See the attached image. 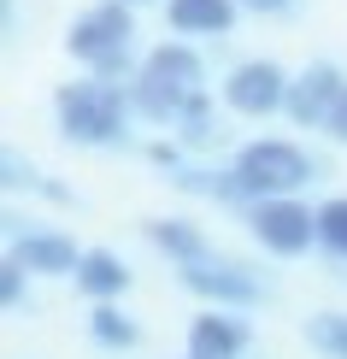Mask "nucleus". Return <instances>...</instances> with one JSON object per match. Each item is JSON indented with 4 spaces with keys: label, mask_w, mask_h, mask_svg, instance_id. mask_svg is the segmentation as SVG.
Returning a JSON list of instances; mask_svg holds the SVG:
<instances>
[{
    "label": "nucleus",
    "mask_w": 347,
    "mask_h": 359,
    "mask_svg": "<svg viewBox=\"0 0 347 359\" xmlns=\"http://www.w3.org/2000/svg\"><path fill=\"white\" fill-rule=\"evenodd\" d=\"M130 289V265L118 259L112 248H83V265H77V294L88 301H118Z\"/></svg>",
    "instance_id": "f8f14e48"
},
{
    "label": "nucleus",
    "mask_w": 347,
    "mask_h": 359,
    "mask_svg": "<svg viewBox=\"0 0 347 359\" xmlns=\"http://www.w3.org/2000/svg\"><path fill=\"white\" fill-rule=\"evenodd\" d=\"M247 348H253V324L241 318V306H206L200 318H189L194 359H241Z\"/></svg>",
    "instance_id": "1a4fd4ad"
},
{
    "label": "nucleus",
    "mask_w": 347,
    "mask_h": 359,
    "mask_svg": "<svg viewBox=\"0 0 347 359\" xmlns=\"http://www.w3.org/2000/svg\"><path fill=\"white\" fill-rule=\"evenodd\" d=\"M88 336H95V348H107V353H130L135 341H142L135 318L118 312L112 301H95V312H88Z\"/></svg>",
    "instance_id": "2eb2a0df"
},
{
    "label": "nucleus",
    "mask_w": 347,
    "mask_h": 359,
    "mask_svg": "<svg viewBox=\"0 0 347 359\" xmlns=\"http://www.w3.org/2000/svg\"><path fill=\"white\" fill-rule=\"evenodd\" d=\"M324 136L347 147V88H341V100H336V112H329V124H324Z\"/></svg>",
    "instance_id": "aec40b11"
},
{
    "label": "nucleus",
    "mask_w": 347,
    "mask_h": 359,
    "mask_svg": "<svg viewBox=\"0 0 347 359\" xmlns=\"http://www.w3.org/2000/svg\"><path fill=\"white\" fill-rule=\"evenodd\" d=\"M12 253L36 277H77V265H83V248L65 230H24L18 218H12Z\"/></svg>",
    "instance_id": "9d476101"
},
{
    "label": "nucleus",
    "mask_w": 347,
    "mask_h": 359,
    "mask_svg": "<svg viewBox=\"0 0 347 359\" xmlns=\"http://www.w3.org/2000/svg\"><path fill=\"white\" fill-rule=\"evenodd\" d=\"M24 277H29V265L18 259V253H6V259H0V306L6 312L24 306Z\"/></svg>",
    "instance_id": "6ab92c4d"
},
{
    "label": "nucleus",
    "mask_w": 347,
    "mask_h": 359,
    "mask_svg": "<svg viewBox=\"0 0 347 359\" xmlns=\"http://www.w3.org/2000/svg\"><path fill=\"white\" fill-rule=\"evenodd\" d=\"M189 359H194V353H189Z\"/></svg>",
    "instance_id": "b1692460"
},
{
    "label": "nucleus",
    "mask_w": 347,
    "mask_h": 359,
    "mask_svg": "<svg viewBox=\"0 0 347 359\" xmlns=\"http://www.w3.org/2000/svg\"><path fill=\"white\" fill-rule=\"evenodd\" d=\"M247 236L277 259H300V253L318 248V206H306L300 194H265V201L241 206Z\"/></svg>",
    "instance_id": "39448f33"
},
{
    "label": "nucleus",
    "mask_w": 347,
    "mask_h": 359,
    "mask_svg": "<svg viewBox=\"0 0 347 359\" xmlns=\"http://www.w3.org/2000/svg\"><path fill=\"white\" fill-rule=\"evenodd\" d=\"M65 53L88 65L95 77H124L130 59H135V18H130V0H95L83 6L65 29Z\"/></svg>",
    "instance_id": "7ed1b4c3"
},
{
    "label": "nucleus",
    "mask_w": 347,
    "mask_h": 359,
    "mask_svg": "<svg viewBox=\"0 0 347 359\" xmlns=\"http://www.w3.org/2000/svg\"><path fill=\"white\" fill-rule=\"evenodd\" d=\"M236 12H241V0H171L165 18H171L177 36H230Z\"/></svg>",
    "instance_id": "9b49d317"
},
{
    "label": "nucleus",
    "mask_w": 347,
    "mask_h": 359,
    "mask_svg": "<svg viewBox=\"0 0 347 359\" xmlns=\"http://www.w3.org/2000/svg\"><path fill=\"white\" fill-rule=\"evenodd\" d=\"M177 277H183V289L189 294H200L206 306H259L265 301V283L247 271V265H236V259H218V253H206V259H189V265H177Z\"/></svg>",
    "instance_id": "423d86ee"
},
{
    "label": "nucleus",
    "mask_w": 347,
    "mask_h": 359,
    "mask_svg": "<svg viewBox=\"0 0 347 359\" xmlns=\"http://www.w3.org/2000/svg\"><path fill=\"white\" fill-rule=\"evenodd\" d=\"M200 88H206V59L194 53L189 41H159V48L135 65L130 100H135V112H142V124L171 130L177 112H183Z\"/></svg>",
    "instance_id": "f03ea898"
},
{
    "label": "nucleus",
    "mask_w": 347,
    "mask_h": 359,
    "mask_svg": "<svg viewBox=\"0 0 347 359\" xmlns=\"http://www.w3.org/2000/svg\"><path fill=\"white\" fill-rule=\"evenodd\" d=\"M341 88H347L341 65H329V59H312V65L289 83V107H283V112L294 118V130H324V124H329V112H336V100H341Z\"/></svg>",
    "instance_id": "6e6552de"
},
{
    "label": "nucleus",
    "mask_w": 347,
    "mask_h": 359,
    "mask_svg": "<svg viewBox=\"0 0 347 359\" xmlns=\"http://www.w3.org/2000/svg\"><path fill=\"white\" fill-rule=\"evenodd\" d=\"M230 171H236V183H241L247 201H265V194H300L318 177V159L289 136H259V142L236 147Z\"/></svg>",
    "instance_id": "20e7f679"
},
{
    "label": "nucleus",
    "mask_w": 347,
    "mask_h": 359,
    "mask_svg": "<svg viewBox=\"0 0 347 359\" xmlns=\"http://www.w3.org/2000/svg\"><path fill=\"white\" fill-rule=\"evenodd\" d=\"M247 12H265V18H283V12H294V0H241Z\"/></svg>",
    "instance_id": "412c9836"
},
{
    "label": "nucleus",
    "mask_w": 347,
    "mask_h": 359,
    "mask_svg": "<svg viewBox=\"0 0 347 359\" xmlns=\"http://www.w3.org/2000/svg\"><path fill=\"white\" fill-rule=\"evenodd\" d=\"M147 242L171 265H189V259H206L212 253V242H206V230L194 218H147Z\"/></svg>",
    "instance_id": "ddd939ff"
},
{
    "label": "nucleus",
    "mask_w": 347,
    "mask_h": 359,
    "mask_svg": "<svg viewBox=\"0 0 347 359\" xmlns=\"http://www.w3.org/2000/svg\"><path fill=\"white\" fill-rule=\"evenodd\" d=\"M318 248L329 253V259L347 265V194H336V201L318 206Z\"/></svg>",
    "instance_id": "dca6fc26"
},
{
    "label": "nucleus",
    "mask_w": 347,
    "mask_h": 359,
    "mask_svg": "<svg viewBox=\"0 0 347 359\" xmlns=\"http://www.w3.org/2000/svg\"><path fill=\"white\" fill-rule=\"evenodd\" d=\"M306 341L324 359H347V312H318V318L306 324Z\"/></svg>",
    "instance_id": "f3484780"
},
{
    "label": "nucleus",
    "mask_w": 347,
    "mask_h": 359,
    "mask_svg": "<svg viewBox=\"0 0 347 359\" xmlns=\"http://www.w3.org/2000/svg\"><path fill=\"white\" fill-rule=\"evenodd\" d=\"M130 6H147V0H130Z\"/></svg>",
    "instance_id": "5701e85b"
},
{
    "label": "nucleus",
    "mask_w": 347,
    "mask_h": 359,
    "mask_svg": "<svg viewBox=\"0 0 347 359\" xmlns=\"http://www.w3.org/2000/svg\"><path fill=\"white\" fill-rule=\"evenodd\" d=\"M0 183H6L12 194H24V189H29V194H41V189H48V177L29 165L24 154H12V147H6V154H0Z\"/></svg>",
    "instance_id": "a211bd4d"
},
{
    "label": "nucleus",
    "mask_w": 347,
    "mask_h": 359,
    "mask_svg": "<svg viewBox=\"0 0 347 359\" xmlns=\"http://www.w3.org/2000/svg\"><path fill=\"white\" fill-rule=\"evenodd\" d=\"M171 136L183 142V147H194V154H206V147H218V136H224V124H218V107H212V95H194L183 112H177V124H171Z\"/></svg>",
    "instance_id": "4468645a"
},
{
    "label": "nucleus",
    "mask_w": 347,
    "mask_h": 359,
    "mask_svg": "<svg viewBox=\"0 0 347 359\" xmlns=\"http://www.w3.org/2000/svg\"><path fill=\"white\" fill-rule=\"evenodd\" d=\"M0 12H6V41H18V24H24L18 18V0H0Z\"/></svg>",
    "instance_id": "4be33fe9"
},
{
    "label": "nucleus",
    "mask_w": 347,
    "mask_h": 359,
    "mask_svg": "<svg viewBox=\"0 0 347 359\" xmlns=\"http://www.w3.org/2000/svg\"><path fill=\"white\" fill-rule=\"evenodd\" d=\"M289 71L277 59H241V65L224 77V107L241 112V118H271L289 107Z\"/></svg>",
    "instance_id": "0eeeda50"
},
{
    "label": "nucleus",
    "mask_w": 347,
    "mask_h": 359,
    "mask_svg": "<svg viewBox=\"0 0 347 359\" xmlns=\"http://www.w3.org/2000/svg\"><path fill=\"white\" fill-rule=\"evenodd\" d=\"M53 118H59V136H65V142L95 147V154L130 147L135 124H142V112H135V100H130V83L95 77V71H88L83 83H59Z\"/></svg>",
    "instance_id": "f257e3e1"
}]
</instances>
